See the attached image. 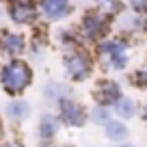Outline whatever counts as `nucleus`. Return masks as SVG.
<instances>
[{
	"instance_id": "nucleus-1",
	"label": "nucleus",
	"mask_w": 147,
	"mask_h": 147,
	"mask_svg": "<svg viewBox=\"0 0 147 147\" xmlns=\"http://www.w3.org/2000/svg\"><path fill=\"white\" fill-rule=\"evenodd\" d=\"M32 67L22 59H9L0 67V84L9 95H22L32 84Z\"/></svg>"
},
{
	"instance_id": "nucleus-2",
	"label": "nucleus",
	"mask_w": 147,
	"mask_h": 147,
	"mask_svg": "<svg viewBox=\"0 0 147 147\" xmlns=\"http://www.w3.org/2000/svg\"><path fill=\"white\" fill-rule=\"evenodd\" d=\"M97 52L106 61V65L117 71L125 69L130 63V43L125 37H106L104 41H100Z\"/></svg>"
},
{
	"instance_id": "nucleus-3",
	"label": "nucleus",
	"mask_w": 147,
	"mask_h": 147,
	"mask_svg": "<svg viewBox=\"0 0 147 147\" xmlns=\"http://www.w3.org/2000/svg\"><path fill=\"white\" fill-rule=\"evenodd\" d=\"M63 67H65L67 76L74 82H84V80L91 78L95 61H93V56H91L89 50H84V48H74V50H67V54L63 56Z\"/></svg>"
},
{
	"instance_id": "nucleus-4",
	"label": "nucleus",
	"mask_w": 147,
	"mask_h": 147,
	"mask_svg": "<svg viewBox=\"0 0 147 147\" xmlns=\"http://www.w3.org/2000/svg\"><path fill=\"white\" fill-rule=\"evenodd\" d=\"M113 26V18L104 15L100 9H91L82 15L80 20V35L87 39V41H104L110 32Z\"/></svg>"
},
{
	"instance_id": "nucleus-5",
	"label": "nucleus",
	"mask_w": 147,
	"mask_h": 147,
	"mask_svg": "<svg viewBox=\"0 0 147 147\" xmlns=\"http://www.w3.org/2000/svg\"><path fill=\"white\" fill-rule=\"evenodd\" d=\"M7 18L15 26H30L39 18V5L37 0H11L7 5Z\"/></svg>"
},
{
	"instance_id": "nucleus-6",
	"label": "nucleus",
	"mask_w": 147,
	"mask_h": 147,
	"mask_svg": "<svg viewBox=\"0 0 147 147\" xmlns=\"http://www.w3.org/2000/svg\"><path fill=\"white\" fill-rule=\"evenodd\" d=\"M87 119H89V113L82 104L69 100V97L59 102V121L61 123L71 125V128H82L87 123Z\"/></svg>"
},
{
	"instance_id": "nucleus-7",
	"label": "nucleus",
	"mask_w": 147,
	"mask_h": 147,
	"mask_svg": "<svg viewBox=\"0 0 147 147\" xmlns=\"http://www.w3.org/2000/svg\"><path fill=\"white\" fill-rule=\"evenodd\" d=\"M39 11L48 22H63L74 13L71 0H39Z\"/></svg>"
},
{
	"instance_id": "nucleus-8",
	"label": "nucleus",
	"mask_w": 147,
	"mask_h": 147,
	"mask_svg": "<svg viewBox=\"0 0 147 147\" xmlns=\"http://www.w3.org/2000/svg\"><path fill=\"white\" fill-rule=\"evenodd\" d=\"M26 35L13 30H0V52L9 59H20L26 52Z\"/></svg>"
},
{
	"instance_id": "nucleus-9",
	"label": "nucleus",
	"mask_w": 147,
	"mask_h": 147,
	"mask_svg": "<svg viewBox=\"0 0 147 147\" xmlns=\"http://www.w3.org/2000/svg\"><path fill=\"white\" fill-rule=\"evenodd\" d=\"M93 97L100 106H113L121 97V89L115 80H102L93 91Z\"/></svg>"
},
{
	"instance_id": "nucleus-10",
	"label": "nucleus",
	"mask_w": 147,
	"mask_h": 147,
	"mask_svg": "<svg viewBox=\"0 0 147 147\" xmlns=\"http://www.w3.org/2000/svg\"><path fill=\"white\" fill-rule=\"evenodd\" d=\"M113 110H115V115L119 117V119H132V117L136 115V102H134L132 97L121 95L119 100L113 104Z\"/></svg>"
},
{
	"instance_id": "nucleus-11",
	"label": "nucleus",
	"mask_w": 147,
	"mask_h": 147,
	"mask_svg": "<svg viewBox=\"0 0 147 147\" xmlns=\"http://www.w3.org/2000/svg\"><path fill=\"white\" fill-rule=\"evenodd\" d=\"M104 132L108 136V141H115V143H121L128 138V125L119 119H110L108 123L104 125Z\"/></svg>"
},
{
	"instance_id": "nucleus-12",
	"label": "nucleus",
	"mask_w": 147,
	"mask_h": 147,
	"mask_svg": "<svg viewBox=\"0 0 147 147\" xmlns=\"http://www.w3.org/2000/svg\"><path fill=\"white\" fill-rule=\"evenodd\" d=\"M56 132H59V119L52 115H46L41 119V123H39V136L43 141H52L56 136Z\"/></svg>"
},
{
	"instance_id": "nucleus-13",
	"label": "nucleus",
	"mask_w": 147,
	"mask_h": 147,
	"mask_svg": "<svg viewBox=\"0 0 147 147\" xmlns=\"http://www.w3.org/2000/svg\"><path fill=\"white\" fill-rule=\"evenodd\" d=\"M7 113H9L11 119L24 121V119H28V117H30V104H28V102H24V100H15V102H11V104H9Z\"/></svg>"
},
{
	"instance_id": "nucleus-14",
	"label": "nucleus",
	"mask_w": 147,
	"mask_h": 147,
	"mask_svg": "<svg viewBox=\"0 0 147 147\" xmlns=\"http://www.w3.org/2000/svg\"><path fill=\"white\" fill-rule=\"evenodd\" d=\"M97 9L102 11L104 15H108V18H115V15H119L121 11H123V0H95Z\"/></svg>"
},
{
	"instance_id": "nucleus-15",
	"label": "nucleus",
	"mask_w": 147,
	"mask_h": 147,
	"mask_svg": "<svg viewBox=\"0 0 147 147\" xmlns=\"http://www.w3.org/2000/svg\"><path fill=\"white\" fill-rule=\"evenodd\" d=\"M43 95H46L48 102L59 104L61 100H65V84H61V82H48L46 89H43Z\"/></svg>"
},
{
	"instance_id": "nucleus-16",
	"label": "nucleus",
	"mask_w": 147,
	"mask_h": 147,
	"mask_svg": "<svg viewBox=\"0 0 147 147\" xmlns=\"http://www.w3.org/2000/svg\"><path fill=\"white\" fill-rule=\"evenodd\" d=\"M56 37H59V43L63 48H67V50L78 48V32H74V30H61Z\"/></svg>"
},
{
	"instance_id": "nucleus-17",
	"label": "nucleus",
	"mask_w": 147,
	"mask_h": 147,
	"mask_svg": "<svg viewBox=\"0 0 147 147\" xmlns=\"http://www.w3.org/2000/svg\"><path fill=\"white\" fill-rule=\"evenodd\" d=\"M91 121H95V123H100V125H106L110 121V110H108V106H100L97 104L95 108L91 110Z\"/></svg>"
},
{
	"instance_id": "nucleus-18",
	"label": "nucleus",
	"mask_w": 147,
	"mask_h": 147,
	"mask_svg": "<svg viewBox=\"0 0 147 147\" xmlns=\"http://www.w3.org/2000/svg\"><path fill=\"white\" fill-rule=\"evenodd\" d=\"M128 5L136 15H147V0H128Z\"/></svg>"
},
{
	"instance_id": "nucleus-19",
	"label": "nucleus",
	"mask_w": 147,
	"mask_h": 147,
	"mask_svg": "<svg viewBox=\"0 0 147 147\" xmlns=\"http://www.w3.org/2000/svg\"><path fill=\"white\" fill-rule=\"evenodd\" d=\"M134 82H136L141 89H147V65H143V67L134 74Z\"/></svg>"
},
{
	"instance_id": "nucleus-20",
	"label": "nucleus",
	"mask_w": 147,
	"mask_h": 147,
	"mask_svg": "<svg viewBox=\"0 0 147 147\" xmlns=\"http://www.w3.org/2000/svg\"><path fill=\"white\" fill-rule=\"evenodd\" d=\"M5 22V9H2V7H0V24Z\"/></svg>"
},
{
	"instance_id": "nucleus-21",
	"label": "nucleus",
	"mask_w": 147,
	"mask_h": 147,
	"mask_svg": "<svg viewBox=\"0 0 147 147\" xmlns=\"http://www.w3.org/2000/svg\"><path fill=\"white\" fill-rule=\"evenodd\" d=\"M5 147H24V145H20V143H7Z\"/></svg>"
},
{
	"instance_id": "nucleus-22",
	"label": "nucleus",
	"mask_w": 147,
	"mask_h": 147,
	"mask_svg": "<svg viewBox=\"0 0 147 147\" xmlns=\"http://www.w3.org/2000/svg\"><path fill=\"white\" fill-rule=\"evenodd\" d=\"M143 119H145V123H147V106H145V110H143Z\"/></svg>"
},
{
	"instance_id": "nucleus-23",
	"label": "nucleus",
	"mask_w": 147,
	"mask_h": 147,
	"mask_svg": "<svg viewBox=\"0 0 147 147\" xmlns=\"http://www.w3.org/2000/svg\"><path fill=\"white\" fill-rule=\"evenodd\" d=\"M119 147H134V145H132V143H121Z\"/></svg>"
},
{
	"instance_id": "nucleus-24",
	"label": "nucleus",
	"mask_w": 147,
	"mask_h": 147,
	"mask_svg": "<svg viewBox=\"0 0 147 147\" xmlns=\"http://www.w3.org/2000/svg\"><path fill=\"white\" fill-rule=\"evenodd\" d=\"M2 134H5V128H2V121H0V138H2Z\"/></svg>"
},
{
	"instance_id": "nucleus-25",
	"label": "nucleus",
	"mask_w": 147,
	"mask_h": 147,
	"mask_svg": "<svg viewBox=\"0 0 147 147\" xmlns=\"http://www.w3.org/2000/svg\"><path fill=\"white\" fill-rule=\"evenodd\" d=\"M143 28H145V32H147V18H145V22H143Z\"/></svg>"
},
{
	"instance_id": "nucleus-26",
	"label": "nucleus",
	"mask_w": 147,
	"mask_h": 147,
	"mask_svg": "<svg viewBox=\"0 0 147 147\" xmlns=\"http://www.w3.org/2000/svg\"><path fill=\"white\" fill-rule=\"evenodd\" d=\"M39 147H52V145H50V143H43V145H39Z\"/></svg>"
},
{
	"instance_id": "nucleus-27",
	"label": "nucleus",
	"mask_w": 147,
	"mask_h": 147,
	"mask_svg": "<svg viewBox=\"0 0 147 147\" xmlns=\"http://www.w3.org/2000/svg\"><path fill=\"white\" fill-rule=\"evenodd\" d=\"M0 2H7V5H9V2H11V0H0Z\"/></svg>"
}]
</instances>
